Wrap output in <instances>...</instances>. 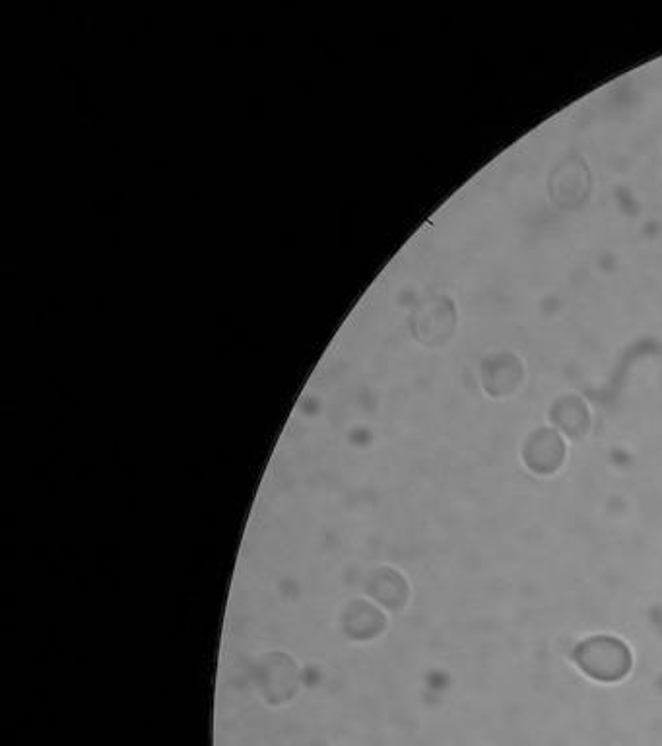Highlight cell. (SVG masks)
Instances as JSON below:
<instances>
[{
	"label": "cell",
	"mask_w": 662,
	"mask_h": 746,
	"mask_svg": "<svg viewBox=\"0 0 662 746\" xmlns=\"http://www.w3.org/2000/svg\"><path fill=\"white\" fill-rule=\"evenodd\" d=\"M575 659L587 675L602 682L624 679L631 667L628 647L610 636L591 638L579 645Z\"/></svg>",
	"instance_id": "obj_1"
}]
</instances>
